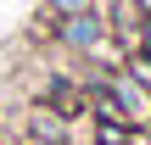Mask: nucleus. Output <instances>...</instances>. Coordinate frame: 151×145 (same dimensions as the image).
Instances as JSON below:
<instances>
[{"instance_id": "f257e3e1", "label": "nucleus", "mask_w": 151, "mask_h": 145, "mask_svg": "<svg viewBox=\"0 0 151 145\" xmlns=\"http://www.w3.org/2000/svg\"><path fill=\"white\" fill-rule=\"evenodd\" d=\"M34 106L56 112V117H67V123L90 117V95H84V78H73V73H45V89L34 95Z\"/></svg>"}, {"instance_id": "f03ea898", "label": "nucleus", "mask_w": 151, "mask_h": 145, "mask_svg": "<svg viewBox=\"0 0 151 145\" xmlns=\"http://www.w3.org/2000/svg\"><path fill=\"white\" fill-rule=\"evenodd\" d=\"M22 140H34V145H73V123L56 117V112H45V106H28V117H22Z\"/></svg>"}, {"instance_id": "7ed1b4c3", "label": "nucleus", "mask_w": 151, "mask_h": 145, "mask_svg": "<svg viewBox=\"0 0 151 145\" xmlns=\"http://www.w3.org/2000/svg\"><path fill=\"white\" fill-rule=\"evenodd\" d=\"M90 145H134V129L123 117H90Z\"/></svg>"}, {"instance_id": "20e7f679", "label": "nucleus", "mask_w": 151, "mask_h": 145, "mask_svg": "<svg viewBox=\"0 0 151 145\" xmlns=\"http://www.w3.org/2000/svg\"><path fill=\"white\" fill-rule=\"evenodd\" d=\"M45 11L62 22V17H84V11H101V0H45Z\"/></svg>"}, {"instance_id": "39448f33", "label": "nucleus", "mask_w": 151, "mask_h": 145, "mask_svg": "<svg viewBox=\"0 0 151 145\" xmlns=\"http://www.w3.org/2000/svg\"><path fill=\"white\" fill-rule=\"evenodd\" d=\"M123 73H129L134 84H146V89H151V61L140 56V50H134V56H123Z\"/></svg>"}, {"instance_id": "423d86ee", "label": "nucleus", "mask_w": 151, "mask_h": 145, "mask_svg": "<svg viewBox=\"0 0 151 145\" xmlns=\"http://www.w3.org/2000/svg\"><path fill=\"white\" fill-rule=\"evenodd\" d=\"M140 56L151 61V22H140Z\"/></svg>"}, {"instance_id": "0eeeda50", "label": "nucleus", "mask_w": 151, "mask_h": 145, "mask_svg": "<svg viewBox=\"0 0 151 145\" xmlns=\"http://www.w3.org/2000/svg\"><path fill=\"white\" fill-rule=\"evenodd\" d=\"M129 6H134V11H140V17L151 22V0H129Z\"/></svg>"}, {"instance_id": "6e6552de", "label": "nucleus", "mask_w": 151, "mask_h": 145, "mask_svg": "<svg viewBox=\"0 0 151 145\" xmlns=\"http://www.w3.org/2000/svg\"><path fill=\"white\" fill-rule=\"evenodd\" d=\"M146 134H151V129H146Z\"/></svg>"}]
</instances>
